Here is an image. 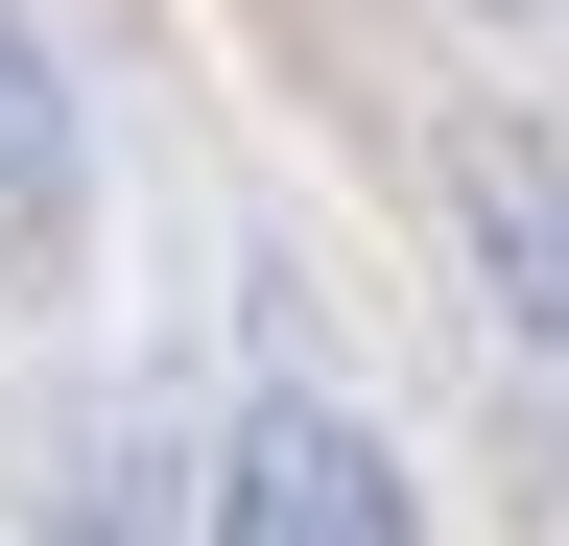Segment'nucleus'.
<instances>
[{
  "instance_id": "7ed1b4c3",
  "label": "nucleus",
  "mask_w": 569,
  "mask_h": 546,
  "mask_svg": "<svg viewBox=\"0 0 569 546\" xmlns=\"http://www.w3.org/2000/svg\"><path fill=\"white\" fill-rule=\"evenodd\" d=\"M71 215V119H48V48L0 24V238H48Z\"/></svg>"
},
{
  "instance_id": "f03ea898",
  "label": "nucleus",
  "mask_w": 569,
  "mask_h": 546,
  "mask_svg": "<svg viewBox=\"0 0 569 546\" xmlns=\"http://www.w3.org/2000/svg\"><path fill=\"white\" fill-rule=\"evenodd\" d=\"M475 238H498V286H522V332L569 357V190H546L522 143H475Z\"/></svg>"
},
{
  "instance_id": "f257e3e1",
  "label": "nucleus",
  "mask_w": 569,
  "mask_h": 546,
  "mask_svg": "<svg viewBox=\"0 0 569 546\" xmlns=\"http://www.w3.org/2000/svg\"><path fill=\"white\" fill-rule=\"evenodd\" d=\"M213 546H427V523H403L380 428L284 380V404H238V451H213Z\"/></svg>"
}]
</instances>
